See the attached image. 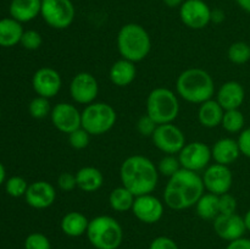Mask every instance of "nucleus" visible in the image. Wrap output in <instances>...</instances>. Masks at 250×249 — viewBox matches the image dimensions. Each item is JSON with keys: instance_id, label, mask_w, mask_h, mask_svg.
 I'll return each instance as SVG.
<instances>
[{"instance_id": "nucleus-1", "label": "nucleus", "mask_w": 250, "mask_h": 249, "mask_svg": "<svg viewBox=\"0 0 250 249\" xmlns=\"http://www.w3.org/2000/svg\"><path fill=\"white\" fill-rule=\"evenodd\" d=\"M204 190V182L199 173L181 168L168 178L164 189V203L173 210L189 209L195 207Z\"/></svg>"}, {"instance_id": "nucleus-2", "label": "nucleus", "mask_w": 250, "mask_h": 249, "mask_svg": "<svg viewBox=\"0 0 250 249\" xmlns=\"http://www.w3.org/2000/svg\"><path fill=\"white\" fill-rule=\"evenodd\" d=\"M120 178L122 186L138 197L153 193L158 185L159 171L155 164L146 156L132 155L122 163Z\"/></svg>"}, {"instance_id": "nucleus-3", "label": "nucleus", "mask_w": 250, "mask_h": 249, "mask_svg": "<svg viewBox=\"0 0 250 249\" xmlns=\"http://www.w3.org/2000/svg\"><path fill=\"white\" fill-rule=\"evenodd\" d=\"M176 90L186 102L200 105L207 100L212 99L215 83L208 71L198 67L187 68L178 76Z\"/></svg>"}, {"instance_id": "nucleus-4", "label": "nucleus", "mask_w": 250, "mask_h": 249, "mask_svg": "<svg viewBox=\"0 0 250 249\" xmlns=\"http://www.w3.org/2000/svg\"><path fill=\"white\" fill-rule=\"evenodd\" d=\"M116 44L122 59L132 62L144 60L151 49V39L146 29L133 22L125 24L120 28Z\"/></svg>"}, {"instance_id": "nucleus-5", "label": "nucleus", "mask_w": 250, "mask_h": 249, "mask_svg": "<svg viewBox=\"0 0 250 249\" xmlns=\"http://www.w3.org/2000/svg\"><path fill=\"white\" fill-rule=\"evenodd\" d=\"M85 234L95 249H117L124 241V229L120 222L107 215L89 220Z\"/></svg>"}, {"instance_id": "nucleus-6", "label": "nucleus", "mask_w": 250, "mask_h": 249, "mask_svg": "<svg viewBox=\"0 0 250 249\" xmlns=\"http://www.w3.org/2000/svg\"><path fill=\"white\" fill-rule=\"evenodd\" d=\"M180 112V103L175 93L168 88L159 87L146 98V115L158 124H172Z\"/></svg>"}, {"instance_id": "nucleus-7", "label": "nucleus", "mask_w": 250, "mask_h": 249, "mask_svg": "<svg viewBox=\"0 0 250 249\" xmlns=\"http://www.w3.org/2000/svg\"><path fill=\"white\" fill-rule=\"evenodd\" d=\"M117 115L107 103L94 102L82 111V127L90 136H102L116 124Z\"/></svg>"}, {"instance_id": "nucleus-8", "label": "nucleus", "mask_w": 250, "mask_h": 249, "mask_svg": "<svg viewBox=\"0 0 250 249\" xmlns=\"http://www.w3.org/2000/svg\"><path fill=\"white\" fill-rule=\"evenodd\" d=\"M41 16L51 28L65 29L75 20V5L71 0H42Z\"/></svg>"}, {"instance_id": "nucleus-9", "label": "nucleus", "mask_w": 250, "mask_h": 249, "mask_svg": "<svg viewBox=\"0 0 250 249\" xmlns=\"http://www.w3.org/2000/svg\"><path fill=\"white\" fill-rule=\"evenodd\" d=\"M154 145L167 155H175L186 145V136L180 127L173 124H158L151 136Z\"/></svg>"}, {"instance_id": "nucleus-10", "label": "nucleus", "mask_w": 250, "mask_h": 249, "mask_svg": "<svg viewBox=\"0 0 250 249\" xmlns=\"http://www.w3.org/2000/svg\"><path fill=\"white\" fill-rule=\"evenodd\" d=\"M211 159V148L203 142L186 143L182 150L178 153L181 167L194 172L205 170Z\"/></svg>"}, {"instance_id": "nucleus-11", "label": "nucleus", "mask_w": 250, "mask_h": 249, "mask_svg": "<svg viewBox=\"0 0 250 249\" xmlns=\"http://www.w3.org/2000/svg\"><path fill=\"white\" fill-rule=\"evenodd\" d=\"M211 12L204 0H185L180 6V19L188 28L203 29L211 22Z\"/></svg>"}, {"instance_id": "nucleus-12", "label": "nucleus", "mask_w": 250, "mask_h": 249, "mask_svg": "<svg viewBox=\"0 0 250 249\" xmlns=\"http://www.w3.org/2000/svg\"><path fill=\"white\" fill-rule=\"evenodd\" d=\"M202 177L205 189L216 195L229 193L233 185V175L231 168L229 166L221 165V164L215 163L208 166Z\"/></svg>"}, {"instance_id": "nucleus-13", "label": "nucleus", "mask_w": 250, "mask_h": 249, "mask_svg": "<svg viewBox=\"0 0 250 249\" xmlns=\"http://www.w3.org/2000/svg\"><path fill=\"white\" fill-rule=\"evenodd\" d=\"M99 93V83L89 72H80L71 80L70 95L76 103L89 105L95 102Z\"/></svg>"}, {"instance_id": "nucleus-14", "label": "nucleus", "mask_w": 250, "mask_h": 249, "mask_svg": "<svg viewBox=\"0 0 250 249\" xmlns=\"http://www.w3.org/2000/svg\"><path fill=\"white\" fill-rule=\"evenodd\" d=\"M51 124L58 131L62 133H71L82 127V112L72 104L59 103L51 109Z\"/></svg>"}, {"instance_id": "nucleus-15", "label": "nucleus", "mask_w": 250, "mask_h": 249, "mask_svg": "<svg viewBox=\"0 0 250 249\" xmlns=\"http://www.w3.org/2000/svg\"><path fill=\"white\" fill-rule=\"evenodd\" d=\"M132 212L143 224L153 225L161 220L164 215V203L155 195L144 194L136 197Z\"/></svg>"}, {"instance_id": "nucleus-16", "label": "nucleus", "mask_w": 250, "mask_h": 249, "mask_svg": "<svg viewBox=\"0 0 250 249\" xmlns=\"http://www.w3.org/2000/svg\"><path fill=\"white\" fill-rule=\"evenodd\" d=\"M32 85L37 95L50 99L60 92L62 80L55 68L41 67L34 72Z\"/></svg>"}, {"instance_id": "nucleus-17", "label": "nucleus", "mask_w": 250, "mask_h": 249, "mask_svg": "<svg viewBox=\"0 0 250 249\" xmlns=\"http://www.w3.org/2000/svg\"><path fill=\"white\" fill-rule=\"evenodd\" d=\"M214 231L221 239L227 242H232L244 236L247 228L244 225L243 217L239 216L237 212L234 214H220L219 216L212 220Z\"/></svg>"}, {"instance_id": "nucleus-18", "label": "nucleus", "mask_w": 250, "mask_h": 249, "mask_svg": "<svg viewBox=\"0 0 250 249\" xmlns=\"http://www.w3.org/2000/svg\"><path fill=\"white\" fill-rule=\"evenodd\" d=\"M24 199L31 208L46 209L56 200L55 187L46 181H36L28 186Z\"/></svg>"}, {"instance_id": "nucleus-19", "label": "nucleus", "mask_w": 250, "mask_h": 249, "mask_svg": "<svg viewBox=\"0 0 250 249\" xmlns=\"http://www.w3.org/2000/svg\"><path fill=\"white\" fill-rule=\"evenodd\" d=\"M246 99V90L243 85L237 81H229L220 87L217 92V103L222 106V109L234 110L239 109L243 105Z\"/></svg>"}, {"instance_id": "nucleus-20", "label": "nucleus", "mask_w": 250, "mask_h": 249, "mask_svg": "<svg viewBox=\"0 0 250 249\" xmlns=\"http://www.w3.org/2000/svg\"><path fill=\"white\" fill-rule=\"evenodd\" d=\"M212 159L216 164L229 166L241 155L238 142L233 138H221L211 146Z\"/></svg>"}, {"instance_id": "nucleus-21", "label": "nucleus", "mask_w": 250, "mask_h": 249, "mask_svg": "<svg viewBox=\"0 0 250 249\" xmlns=\"http://www.w3.org/2000/svg\"><path fill=\"white\" fill-rule=\"evenodd\" d=\"M42 0H11L9 6L10 16L24 23L41 15Z\"/></svg>"}, {"instance_id": "nucleus-22", "label": "nucleus", "mask_w": 250, "mask_h": 249, "mask_svg": "<svg viewBox=\"0 0 250 249\" xmlns=\"http://www.w3.org/2000/svg\"><path fill=\"white\" fill-rule=\"evenodd\" d=\"M137 76V68L134 62L126 60V59H120L115 61L110 67L109 77L110 81L117 87H127L131 84Z\"/></svg>"}, {"instance_id": "nucleus-23", "label": "nucleus", "mask_w": 250, "mask_h": 249, "mask_svg": "<svg viewBox=\"0 0 250 249\" xmlns=\"http://www.w3.org/2000/svg\"><path fill=\"white\" fill-rule=\"evenodd\" d=\"M224 114L225 110L217 103V100L209 99L200 104L199 110H198V121L203 127L215 128L221 124Z\"/></svg>"}, {"instance_id": "nucleus-24", "label": "nucleus", "mask_w": 250, "mask_h": 249, "mask_svg": "<svg viewBox=\"0 0 250 249\" xmlns=\"http://www.w3.org/2000/svg\"><path fill=\"white\" fill-rule=\"evenodd\" d=\"M89 220L87 219L84 214L80 211H70L63 215L61 219L60 227L63 234L68 237H81L87 233Z\"/></svg>"}, {"instance_id": "nucleus-25", "label": "nucleus", "mask_w": 250, "mask_h": 249, "mask_svg": "<svg viewBox=\"0 0 250 249\" xmlns=\"http://www.w3.org/2000/svg\"><path fill=\"white\" fill-rule=\"evenodd\" d=\"M23 27L21 22L12 17L0 20V46L11 48L21 42L23 34Z\"/></svg>"}, {"instance_id": "nucleus-26", "label": "nucleus", "mask_w": 250, "mask_h": 249, "mask_svg": "<svg viewBox=\"0 0 250 249\" xmlns=\"http://www.w3.org/2000/svg\"><path fill=\"white\" fill-rule=\"evenodd\" d=\"M77 188L87 193L95 192L99 189L104 183V176L102 171L93 166H84L80 168L76 173Z\"/></svg>"}, {"instance_id": "nucleus-27", "label": "nucleus", "mask_w": 250, "mask_h": 249, "mask_svg": "<svg viewBox=\"0 0 250 249\" xmlns=\"http://www.w3.org/2000/svg\"><path fill=\"white\" fill-rule=\"evenodd\" d=\"M197 215L203 220H214L220 215L219 195L212 193H204L195 204Z\"/></svg>"}, {"instance_id": "nucleus-28", "label": "nucleus", "mask_w": 250, "mask_h": 249, "mask_svg": "<svg viewBox=\"0 0 250 249\" xmlns=\"http://www.w3.org/2000/svg\"><path fill=\"white\" fill-rule=\"evenodd\" d=\"M136 195L129 192L126 187L121 186L110 192L109 203L112 210L119 212H125L132 210Z\"/></svg>"}, {"instance_id": "nucleus-29", "label": "nucleus", "mask_w": 250, "mask_h": 249, "mask_svg": "<svg viewBox=\"0 0 250 249\" xmlns=\"http://www.w3.org/2000/svg\"><path fill=\"white\" fill-rule=\"evenodd\" d=\"M244 122L246 120H244V115L241 110H226L224 117H222L221 126L229 133H238V132L243 131Z\"/></svg>"}, {"instance_id": "nucleus-30", "label": "nucleus", "mask_w": 250, "mask_h": 249, "mask_svg": "<svg viewBox=\"0 0 250 249\" xmlns=\"http://www.w3.org/2000/svg\"><path fill=\"white\" fill-rule=\"evenodd\" d=\"M229 61L236 65H243L250 60V44L246 42H236L227 50Z\"/></svg>"}, {"instance_id": "nucleus-31", "label": "nucleus", "mask_w": 250, "mask_h": 249, "mask_svg": "<svg viewBox=\"0 0 250 249\" xmlns=\"http://www.w3.org/2000/svg\"><path fill=\"white\" fill-rule=\"evenodd\" d=\"M28 111L33 119L43 120L45 119L48 115H50L51 106L49 103L48 98L44 97H36L31 100L28 105Z\"/></svg>"}, {"instance_id": "nucleus-32", "label": "nucleus", "mask_w": 250, "mask_h": 249, "mask_svg": "<svg viewBox=\"0 0 250 249\" xmlns=\"http://www.w3.org/2000/svg\"><path fill=\"white\" fill-rule=\"evenodd\" d=\"M28 183L23 177L20 176H12L5 182V189L6 193L12 198L24 197L27 189H28Z\"/></svg>"}, {"instance_id": "nucleus-33", "label": "nucleus", "mask_w": 250, "mask_h": 249, "mask_svg": "<svg viewBox=\"0 0 250 249\" xmlns=\"http://www.w3.org/2000/svg\"><path fill=\"white\" fill-rule=\"evenodd\" d=\"M159 171V175H163L165 177H172L177 171H180L181 164L180 160H178V156L176 158L175 155H166L161 159L160 161L156 165Z\"/></svg>"}, {"instance_id": "nucleus-34", "label": "nucleus", "mask_w": 250, "mask_h": 249, "mask_svg": "<svg viewBox=\"0 0 250 249\" xmlns=\"http://www.w3.org/2000/svg\"><path fill=\"white\" fill-rule=\"evenodd\" d=\"M68 136V143L76 150H82V149H85L89 144L90 141V134L85 131L83 127H80V128L75 129L73 132L67 134Z\"/></svg>"}, {"instance_id": "nucleus-35", "label": "nucleus", "mask_w": 250, "mask_h": 249, "mask_svg": "<svg viewBox=\"0 0 250 249\" xmlns=\"http://www.w3.org/2000/svg\"><path fill=\"white\" fill-rule=\"evenodd\" d=\"M24 249H51L50 239L41 232H33L24 239Z\"/></svg>"}, {"instance_id": "nucleus-36", "label": "nucleus", "mask_w": 250, "mask_h": 249, "mask_svg": "<svg viewBox=\"0 0 250 249\" xmlns=\"http://www.w3.org/2000/svg\"><path fill=\"white\" fill-rule=\"evenodd\" d=\"M20 43L27 50H37V49L41 48L43 39H42L39 32L34 31V29H28V31L23 32Z\"/></svg>"}, {"instance_id": "nucleus-37", "label": "nucleus", "mask_w": 250, "mask_h": 249, "mask_svg": "<svg viewBox=\"0 0 250 249\" xmlns=\"http://www.w3.org/2000/svg\"><path fill=\"white\" fill-rule=\"evenodd\" d=\"M136 126H137V131H138L142 136L151 137L154 132H155L156 127H158V124H156V122L149 116V115L146 114L143 115V116L139 117Z\"/></svg>"}, {"instance_id": "nucleus-38", "label": "nucleus", "mask_w": 250, "mask_h": 249, "mask_svg": "<svg viewBox=\"0 0 250 249\" xmlns=\"http://www.w3.org/2000/svg\"><path fill=\"white\" fill-rule=\"evenodd\" d=\"M219 205H220V214H234L237 211V199L232 194L225 193V194L219 195Z\"/></svg>"}, {"instance_id": "nucleus-39", "label": "nucleus", "mask_w": 250, "mask_h": 249, "mask_svg": "<svg viewBox=\"0 0 250 249\" xmlns=\"http://www.w3.org/2000/svg\"><path fill=\"white\" fill-rule=\"evenodd\" d=\"M58 186L63 192H71L77 187V180H76V173L72 172H62L58 177Z\"/></svg>"}, {"instance_id": "nucleus-40", "label": "nucleus", "mask_w": 250, "mask_h": 249, "mask_svg": "<svg viewBox=\"0 0 250 249\" xmlns=\"http://www.w3.org/2000/svg\"><path fill=\"white\" fill-rule=\"evenodd\" d=\"M149 249H180L172 238L166 236H159L149 244Z\"/></svg>"}, {"instance_id": "nucleus-41", "label": "nucleus", "mask_w": 250, "mask_h": 249, "mask_svg": "<svg viewBox=\"0 0 250 249\" xmlns=\"http://www.w3.org/2000/svg\"><path fill=\"white\" fill-rule=\"evenodd\" d=\"M237 142H238L239 149H241V154L250 159V127L243 129L239 133Z\"/></svg>"}, {"instance_id": "nucleus-42", "label": "nucleus", "mask_w": 250, "mask_h": 249, "mask_svg": "<svg viewBox=\"0 0 250 249\" xmlns=\"http://www.w3.org/2000/svg\"><path fill=\"white\" fill-rule=\"evenodd\" d=\"M226 249H250V239L246 237L234 239V241L229 242Z\"/></svg>"}, {"instance_id": "nucleus-43", "label": "nucleus", "mask_w": 250, "mask_h": 249, "mask_svg": "<svg viewBox=\"0 0 250 249\" xmlns=\"http://www.w3.org/2000/svg\"><path fill=\"white\" fill-rule=\"evenodd\" d=\"M225 14L221 11V10H214L211 12V21L215 22V23H220V22L224 21Z\"/></svg>"}, {"instance_id": "nucleus-44", "label": "nucleus", "mask_w": 250, "mask_h": 249, "mask_svg": "<svg viewBox=\"0 0 250 249\" xmlns=\"http://www.w3.org/2000/svg\"><path fill=\"white\" fill-rule=\"evenodd\" d=\"M163 2L167 7H171V9H173V7H180L181 5L185 2V0H163Z\"/></svg>"}, {"instance_id": "nucleus-45", "label": "nucleus", "mask_w": 250, "mask_h": 249, "mask_svg": "<svg viewBox=\"0 0 250 249\" xmlns=\"http://www.w3.org/2000/svg\"><path fill=\"white\" fill-rule=\"evenodd\" d=\"M242 10L250 14V0H234Z\"/></svg>"}, {"instance_id": "nucleus-46", "label": "nucleus", "mask_w": 250, "mask_h": 249, "mask_svg": "<svg viewBox=\"0 0 250 249\" xmlns=\"http://www.w3.org/2000/svg\"><path fill=\"white\" fill-rule=\"evenodd\" d=\"M243 220H244V225H246L247 231H250V209L246 212V215L243 216Z\"/></svg>"}, {"instance_id": "nucleus-47", "label": "nucleus", "mask_w": 250, "mask_h": 249, "mask_svg": "<svg viewBox=\"0 0 250 249\" xmlns=\"http://www.w3.org/2000/svg\"><path fill=\"white\" fill-rule=\"evenodd\" d=\"M5 177H6V172H5V167L1 163H0V186L4 183Z\"/></svg>"}]
</instances>
